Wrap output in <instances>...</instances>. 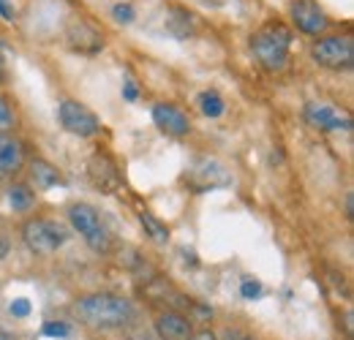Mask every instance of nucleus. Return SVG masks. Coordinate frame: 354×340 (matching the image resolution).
<instances>
[{
	"label": "nucleus",
	"instance_id": "nucleus-1",
	"mask_svg": "<svg viewBox=\"0 0 354 340\" xmlns=\"http://www.w3.org/2000/svg\"><path fill=\"white\" fill-rule=\"evenodd\" d=\"M71 313L80 324L95 332H118L129 330L136 321V308L129 297L112 294V292H95L85 294L71 305Z\"/></svg>",
	"mask_w": 354,
	"mask_h": 340
},
{
	"label": "nucleus",
	"instance_id": "nucleus-2",
	"mask_svg": "<svg viewBox=\"0 0 354 340\" xmlns=\"http://www.w3.org/2000/svg\"><path fill=\"white\" fill-rule=\"evenodd\" d=\"M289 49H292V30L278 19L265 22L251 36V52H254L257 63L270 74L283 71V66L289 63Z\"/></svg>",
	"mask_w": 354,
	"mask_h": 340
},
{
	"label": "nucleus",
	"instance_id": "nucleus-3",
	"mask_svg": "<svg viewBox=\"0 0 354 340\" xmlns=\"http://www.w3.org/2000/svg\"><path fill=\"white\" fill-rule=\"evenodd\" d=\"M22 240L33 254L49 256L71 240V229L55 218H33L22 226Z\"/></svg>",
	"mask_w": 354,
	"mask_h": 340
},
{
	"label": "nucleus",
	"instance_id": "nucleus-4",
	"mask_svg": "<svg viewBox=\"0 0 354 340\" xmlns=\"http://www.w3.org/2000/svg\"><path fill=\"white\" fill-rule=\"evenodd\" d=\"M68 223H71L74 232H80V237L88 243L95 254H106L109 251L112 237H109V232H106V226H104V220H101L95 207L82 205V202L71 205L68 207Z\"/></svg>",
	"mask_w": 354,
	"mask_h": 340
},
{
	"label": "nucleus",
	"instance_id": "nucleus-5",
	"mask_svg": "<svg viewBox=\"0 0 354 340\" xmlns=\"http://www.w3.org/2000/svg\"><path fill=\"white\" fill-rule=\"evenodd\" d=\"M313 60L330 71H349L354 66V39L352 36H324L310 49Z\"/></svg>",
	"mask_w": 354,
	"mask_h": 340
},
{
	"label": "nucleus",
	"instance_id": "nucleus-6",
	"mask_svg": "<svg viewBox=\"0 0 354 340\" xmlns=\"http://www.w3.org/2000/svg\"><path fill=\"white\" fill-rule=\"evenodd\" d=\"M57 120H60L63 131H68V133H74L80 139H90V136H95L101 131V120L95 117V112H90L85 104L71 101V98L60 101Z\"/></svg>",
	"mask_w": 354,
	"mask_h": 340
},
{
	"label": "nucleus",
	"instance_id": "nucleus-7",
	"mask_svg": "<svg viewBox=\"0 0 354 340\" xmlns=\"http://www.w3.org/2000/svg\"><path fill=\"white\" fill-rule=\"evenodd\" d=\"M303 115H306V123L316 131H349L352 128V120L346 115H341L335 106L324 101H308Z\"/></svg>",
	"mask_w": 354,
	"mask_h": 340
},
{
	"label": "nucleus",
	"instance_id": "nucleus-8",
	"mask_svg": "<svg viewBox=\"0 0 354 340\" xmlns=\"http://www.w3.org/2000/svg\"><path fill=\"white\" fill-rule=\"evenodd\" d=\"M292 19L308 36H319L330 28V19L316 0H292Z\"/></svg>",
	"mask_w": 354,
	"mask_h": 340
},
{
	"label": "nucleus",
	"instance_id": "nucleus-9",
	"mask_svg": "<svg viewBox=\"0 0 354 340\" xmlns=\"http://www.w3.org/2000/svg\"><path fill=\"white\" fill-rule=\"evenodd\" d=\"M153 327H156L158 340H191V335L196 332L194 321L185 313H180V310H161V313H156Z\"/></svg>",
	"mask_w": 354,
	"mask_h": 340
},
{
	"label": "nucleus",
	"instance_id": "nucleus-10",
	"mask_svg": "<svg viewBox=\"0 0 354 340\" xmlns=\"http://www.w3.org/2000/svg\"><path fill=\"white\" fill-rule=\"evenodd\" d=\"M153 123H156V128H158L161 133L177 136V139L191 131L188 115H185L180 106H175V104H156V106H153Z\"/></svg>",
	"mask_w": 354,
	"mask_h": 340
},
{
	"label": "nucleus",
	"instance_id": "nucleus-11",
	"mask_svg": "<svg viewBox=\"0 0 354 340\" xmlns=\"http://www.w3.org/2000/svg\"><path fill=\"white\" fill-rule=\"evenodd\" d=\"M22 167H25V147H22V142L14 133L0 131V180L17 174Z\"/></svg>",
	"mask_w": 354,
	"mask_h": 340
},
{
	"label": "nucleus",
	"instance_id": "nucleus-12",
	"mask_svg": "<svg viewBox=\"0 0 354 340\" xmlns=\"http://www.w3.org/2000/svg\"><path fill=\"white\" fill-rule=\"evenodd\" d=\"M90 180L98 185V191H106V193H112L118 185H120V171L115 167V161L106 155V153H93V158H90Z\"/></svg>",
	"mask_w": 354,
	"mask_h": 340
},
{
	"label": "nucleus",
	"instance_id": "nucleus-13",
	"mask_svg": "<svg viewBox=\"0 0 354 340\" xmlns=\"http://www.w3.org/2000/svg\"><path fill=\"white\" fill-rule=\"evenodd\" d=\"M28 174H30V182H33L39 191H52V188H57V185L63 182V177H60L57 167H52V164L44 161V158H36V161L30 164Z\"/></svg>",
	"mask_w": 354,
	"mask_h": 340
},
{
	"label": "nucleus",
	"instance_id": "nucleus-14",
	"mask_svg": "<svg viewBox=\"0 0 354 340\" xmlns=\"http://www.w3.org/2000/svg\"><path fill=\"white\" fill-rule=\"evenodd\" d=\"M8 205L19 215H28L36 210V191L28 182H11L8 185Z\"/></svg>",
	"mask_w": 354,
	"mask_h": 340
},
{
	"label": "nucleus",
	"instance_id": "nucleus-15",
	"mask_svg": "<svg viewBox=\"0 0 354 340\" xmlns=\"http://www.w3.org/2000/svg\"><path fill=\"white\" fill-rule=\"evenodd\" d=\"M98 41L104 44V39H101V33L93 28V25H88V22H74L71 28H68V44H71V49H77V52H82V55H88V46H85V41Z\"/></svg>",
	"mask_w": 354,
	"mask_h": 340
},
{
	"label": "nucleus",
	"instance_id": "nucleus-16",
	"mask_svg": "<svg viewBox=\"0 0 354 340\" xmlns=\"http://www.w3.org/2000/svg\"><path fill=\"white\" fill-rule=\"evenodd\" d=\"M139 223L145 226V232H147V237H150V240H156V243H169V226H167V223H161L156 215L139 213Z\"/></svg>",
	"mask_w": 354,
	"mask_h": 340
},
{
	"label": "nucleus",
	"instance_id": "nucleus-17",
	"mask_svg": "<svg viewBox=\"0 0 354 340\" xmlns=\"http://www.w3.org/2000/svg\"><path fill=\"white\" fill-rule=\"evenodd\" d=\"M199 106H202V112H205L207 117H221L223 109H226L223 98L216 93V90H205V93H199Z\"/></svg>",
	"mask_w": 354,
	"mask_h": 340
},
{
	"label": "nucleus",
	"instance_id": "nucleus-18",
	"mask_svg": "<svg viewBox=\"0 0 354 340\" xmlns=\"http://www.w3.org/2000/svg\"><path fill=\"white\" fill-rule=\"evenodd\" d=\"M112 17H115V22L131 25L133 19H136V8H133L131 3H115L112 6Z\"/></svg>",
	"mask_w": 354,
	"mask_h": 340
},
{
	"label": "nucleus",
	"instance_id": "nucleus-19",
	"mask_svg": "<svg viewBox=\"0 0 354 340\" xmlns=\"http://www.w3.org/2000/svg\"><path fill=\"white\" fill-rule=\"evenodd\" d=\"M44 335L46 338H68V335H71V327H68L66 321H46Z\"/></svg>",
	"mask_w": 354,
	"mask_h": 340
},
{
	"label": "nucleus",
	"instance_id": "nucleus-20",
	"mask_svg": "<svg viewBox=\"0 0 354 340\" xmlns=\"http://www.w3.org/2000/svg\"><path fill=\"white\" fill-rule=\"evenodd\" d=\"M11 126H14V109H11L8 98L0 95V131H8Z\"/></svg>",
	"mask_w": 354,
	"mask_h": 340
},
{
	"label": "nucleus",
	"instance_id": "nucleus-21",
	"mask_svg": "<svg viewBox=\"0 0 354 340\" xmlns=\"http://www.w3.org/2000/svg\"><path fill=\"white\" fill-rule=\"evenodd\" d=\"M240 294H243L245 299H257L259 294H262V283L248 278V281H243V286H240Z\"/></svg>",
	"mask_w": 354,
	"mask_h": 340
},
{
	"label": "nucleus",
	"instance_id": "nucleus-22",
	"mask_svg": "<svg viewBox=\"0 0 354 340\" xmlns=\"http://www.w3.org/2000/svg\"><path fill=\"white\" fill-rule=\"evenodd\" d=\"M11 313H14V319H28L30 316V302L28 299H14L11 302Z\"/></svg>",
	"mask_w": 354,
	"mask_h": 340
},
{
	"label": "nucleus",
	"instance_id": "nucleus-23",
	"mask_svg": "<svg viewBox=\"0 0 354 340\" xmlns=\"http://www.w3.org/2000/svg\"><path fill=\"white\" fill-rule=\"evenodd\" d=\"M218 340H257L251 332H245V330H237V327H229L226 332H223Z\"/></svg>",
	"mask_w": 354,
	"mask_h": 340
},
{
	"label": "nucleus",
	"instance_id": "nucleus-24",
	"mask_svg": "<svg viewBox=\"0 0 354 340\" xmlns=\"http://www.w3.org/2000/svg\"><path fill=\"white\" fill-rule=\"evenodd\" d=\"M123 98H126L129 104H133V101L139 98V90L133 85V79H123Z\"/></svg>",
	"mask_w": 354,
	"mask_h": 340
},
{
	"label": "nucleus",
	"instance_id": "nucleus-25",
	"mask_svg": "<svg viewBox=\"0 0 354 340\" xmlns=\"http://www.w3.org/2000/svg\"><path fill=\"white\" fill-rule=\"evenodd\" d=\"M191 340H218V335H216V332H210V330H199V332H194V335H191Z\"/></svg>",
	"mask_w": 354,
	"mask_h": 340
},
{
	"label": "nucleus",
	"instance_id": "nucleus-26",
	"mask_svg": "<svg viewBox=\"0 0 354 340\" xmlns=\"http://www.w3.org/2000/svg\"><path fill=\"white\" fill-rule=\"evenodd\" d=\"M0 17L3 19H14V11H11V6L6 0H0Z\"/></svg>",
	"mask_w": 354,
	"mask_h": 340
},
{
	"label": "nucleus",
	"instance_id": "nucleus-27",
	"mask_svg": "<svg viewBox=\"0 0 354 340\" xmlns=\"http://www.w3.org/2000/svg\"><path fill=\"white\" fill-rule=\"evenodd\" d=\"M8 254H11V245H8V240H6V237H0V261H3Z\"/></svg>",
	"mask_w": 354,
	"mask_h": 340
},
{
	"label": "nucleus",
	"instance_id": "nucleus-28",
	"mask_svg": "<svg viewBox=\"0 0 354 340\" xmlns=\"http://www.w3.org/2000/svg\"><path fill=\"white\" fill-rule=\"evenodd\" d=\"M346 215L352 218L354 215V202H352V193H346Z\"/></svg>",
	"mask_w": 354,
	"mask_h": 340
}]
</instances>
